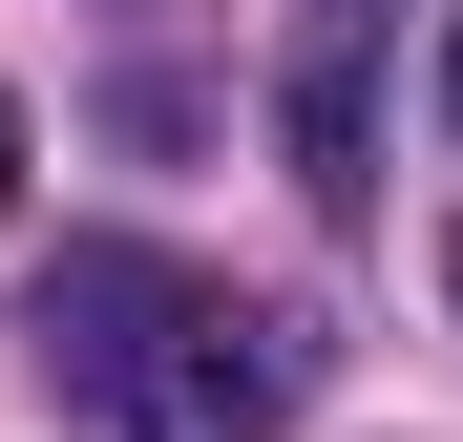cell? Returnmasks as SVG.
Here are the masks:
<instances>
[{"instance_id":"1","label":"cell","mask_w":463,"mask_h":442,"mask_svg":"<svg viewBox=\"0 0 463 442\" xmlns=\"http://www.w3.org/2000/svg\"><path fill=\"white\" fill-rule=\"evenodd\" d=\"M295 380H317V337H295V316H253V295H190V274H169L85 400H106L127 442H274Z\"/></svg>"},{"instance_id":"2","label":"cell","mask_w":463,"mask_h":442,"mask_svg":"<svg viewBox=\"0 0 463 442\" xmlns=\"http://www.w3.org/2000/svg\"><path fill=\"white\" fill-rule=\"evenodd\" d=\"M0 211H22V106H0Z\"/></svg>"},{"instance_id":"3","label":"cell","mask_w":463,"mask_h":442,"mask_svg":"<svg viewBox=\"0 0 463 442\" xmlns=\"http://www.w3.org/2000/svg\"><path fill=\"white\" fill-rule=\"evenodd\" d=\"M442 106H463V22H442Z\"/></svg>"},{"instance_id":"4","label":"cell","mask_w":463,"mask_h":442,"mask_svg":"<svg viewBox=\"0 0 463 442\" xmlns=\"http://www.w3.org/2000/svg\"><path fill=\"white\" fill-rule=\"evenodd\" d=\"M442 295H463V253H442Z\"/></svg>"}]
</instances>
